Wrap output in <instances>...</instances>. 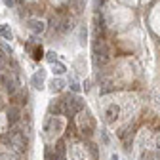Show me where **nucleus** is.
Masks as SVG:
<instances>
[{
    "label": "nucleus",
    "mask_w": 160,
    "mask_h": 160,
    "mask_svg": "<svg viewBox=\"0 0 160 160\" xmlns=\"http://www.w3.org/2000/svg\"><path fill=\"white\" fill-rule=\"evenodd\" d=\"M61 107H63V112L67 114V116H74L76 112H80L84 109V103L80 101V97H76V95H65L63 99H61Z\"/></svg>",
    "instance_id": "nucleus-1"
},
{
    "label": "nucleus",
    "mask_w": 160,
    "mask_h": 160,
    "mask_svg": "<svg viewBox=\"0 0 160 160\" xmlns=\"http://www.w3.org/2000/svg\"><path fill=\"white\" fill-rule=\"evenodd\" d=\"M93 61H95V65L97 67H105L107 63H109V50H107V46L101 42H95V48H93Z\"/></svg>",
    "instance_id": "nucleus-2"
},
{
    "label": "nucleus",
    "mask_w": 160,
    "mask_h": 160,
    "mask_svg": "<svg viewBox=\"0 0 160 160\" xmlns=\"http://www.w3.org/2000/svg\"><path fill=\"white\" fill-rule=\"evenodd\" d=\"M8 141H10V145L17 151V152H25V145H27V141H25V135L19 132L17 128H13L12 132H10V137H8Z\"/></svg>",
    "instance_id": "nucleus-3"
},
{
    "label": "nucleus",
    "mask_w": 160,
    "mask_h": 160,
    "mask_svg": "<svg viewBox=\"0 0 160 160\" xmlns=\"http://www.w3.org/2000/svg\"><path fill=\"white\" fill-rule=\"evenodd\" d=\"M2 86H4V90H6L10 95H13V93L19 90V78L15 76V72H10V74H8V78L2 82Z\"/></svg>",
    "instance_id": "nucleus-4"
},
{
    "label": "nucleus",
    "mask_w": 160,
    "mask_h": 160,
    "mask_svg": "<svg viewBox=\"0 0 160 160\" xmlns=\"http://www.w3.org/2000/svg\"><path fill=\"white\" fill-rule=\"evenodd\" d=\"M27 27L32 34H42L46 31V23L42 21V19H29L27 21Z\"/></svg>",
    "instance_id": "nucleus-5"
},
{
    "label": "nucleus",
    "mask_w": 160,
    "mask_h": 160,
    "mask_svg": "<svg viewBox=\"0 0 160 160\" xmlns=\"http://www.w3.org/2000/svg\"><path fill=\"white\" fill-rule=\"evenodd\" d=\"M6 118H8L10 126L17 124V122H19V118H21V109H19L17 105H12V107H8V111H6Z\"/></svg>",
    "instance_id": "nucleus-6"
},
{
    "label": "nucleus",
    "mask_w": 160,
    "mask_h": 160,
    "mask_svg": "<svg viewBox=\"0 0 160 160\" xmlns=\"http://www.w3.org/2000/svg\"><path fill=\"white\" fill-rule=\"evenodd\" d=\"M44 78H46V71H44V69H40V71H36V72L32 74V78H31V84H32L36 90H42Z\"/></svg>",
    "instance_id": "nucleus-7"
},
{
    "label": "nucleus",
    "mask_w": 160,
    "mask_h": 160,
    "mask_svg": "<svg viewBox=\"0 0 160 160\" xmlns=\"http://www.w3.org/2000/svg\"><path fill=\"white\" fill-rule=\"evenodd\" d=\"M116 118H118V107H116V103H112L105 109V122L112 124V122H116Z\"/></svg>",
    "instance_id": "nucleus-8"
},
{
    "label": "nucleus",
    "mask_w": 160,
    "mask_h": 160,
    "mask_svg": "<svg viewBox=\"0 0 160 160\" xmlns=\"http://www.w3.org/2000/svg\"><path fill=\"white\" fill-rule=\"evenodd\" d=\"M63 88H65V82H63L61 78H53V80H52V84H50V90H52L53 93H59V92H61Z\"/></svg>",
    "instance_id": "nucleus-9"
},
{
    "label": "nucleus",
    "mask_w": 160,
    "mask_h": 160,
    "mask_svg": "<svg viewBox=\"0 0 160 160\" xmlns=\"http://www.w3.org/2000/svg\"><path fill=\"white\" fill-rule=\"evenodd\" d=\"M84 6H86L84 0H71V8H72L76 13H82V12H84Z\"/></svg>",
    "instance_id": "nucleus-10"
},
{
    "label": "nucleus",
    "mask_w": 160,
    "mask_h": 160,
    "mask_svg": "<svg viewBox=\"0 0 160 160\" xmlns=\"http://www.w3.org/2000/svg\"><path fill=\"white\" fill-rule=\"evenodd\" d=\"M71 27H72V21H71L69 17H65V19H63V21H61V25H55V29H57L59 32H65V31H69Z\"/></svg>",
    "instance_id": "nucleus-11"
},
{
    "label": "nucleus",
    "mask_w": 160,
    "mask_h": 160,
    "mask_svg": "<svg viewBox=\"0 0 160 160\" xmlns=\"http://www.w3.org/2000/svg\"><path fill=\"white\" fill-rule=\"evenodd\" d=\"M63 111V107H61V101H57V99H53V101L50 103V114H59Z\"/></svg>",
    "instance_id": "nucleus-12"
},
{
    "label": "nucleus",
    "mask_w": 160,
    "mask_h": 160,
    "mask_svg": "<svg viewBox=\"0 0 160 160\" xmlns=\"http://www.w3.org/2000/svg\"><path fill=\"white\" fill-rule=\"evenodd\" d=\"M52 71H53V74H63V72L67 71V67H65L63 63H59V61H57V63L53 61V63H52Z\"/></svg>",
    "instance_id": "nucleus-13"
},
{
    "label": "nucleus",
    "mask_w": 160,
    "mask_h": 160,
    "mask_svg": "<svg viewBox=\"0 0 160 160\" xmlns=\"http://www.w3.org/2000/svg\"><path fill=\"white\" fill-rule=\"evenodd\" d=\"M0 36H4L6 40H12L13 34H12V29L8 25H0Z\"/></svg>",
    "instance_id": "nucleus-14"
},
{
    "label": "nucleus",
    "mask_w": 160,
    "mask_h": 160,
    "mask_svg": "<svg viewBox=\"0 0 160 160\" xmlns=\"http://www.w3.org/2000/svg\"><path fill=\"white\" fill-rule=\"evenodd\" d=\"M69 86H71V90H72L74 93H76V92H80V86H78V82H76L74 78H71V80H69Z\"/></svg>",
    "instance_id": "nucleus-15"
},
{
    "label": "nucleus",
    "mask_w": 160,
    "mask_h": 160,
    "mask_svg": "<svg viewBox=\"0 0 160 160\" xmlns=\"http://www.w3.org/2000/svg\"><path fill=\"white\" fill-rule=\"evenodd\" d=\"M55 156H65V145H63L61 141L57 143V154H55Z\"/></svg>",
    "instance_id": "nucleus-16"
},
{
    "label": "nucleus",
    "mask_w": 160,
    "mask_h": 160,
    "mask_svg": "<svg viewBox=\"0 0 160 160\" xmlns=\"http://www.w3.org/2000/svg\"><path fill=\"white\" fill-rule=\"evenodd\" d=\"M0 160H17V158L10 152H0Z\"/></svg>",
    "instance_id": "nucleus-17"
},
{
    "label": "nucleus",
    "mask_w": 160,
    "mask_h": 160,
    "mask_svg": "<svg viewBox=\"0 0 160 160\" xmlns=\"http://www.w3.org/2000/svg\"><path fill=\"white\" fill-rule=\"evenodd\" d=\"M34 59H36V61H38V59H42L44 57V52H42V48H36L34 50V55H32Z\"/></svg>",
    "instance_id": "nucleus-18"
},
{
    "label": "nucleus",
    "mask_w": 160,
    "mask_h": 160,
    "mask_svg": "<svg viewBox=\"0 0 160 160\" xmlns=\"http://www.w3.org/2000/svg\"><path fill=\"white\" fill-rule=\"evenodd\" d=\"M46 59H48L50 63H53V61H55V52H48V53H46Z\"/></svg>",
    "instance_id": "nucleus-19"
},
{
    "label": "nucleus",
    "mask_w": 160,
    "mask_h": 160,
    "mask_svg": "<svg viewBox=\"0 0 160 160\" xmlns=\"http://www.w3.org/2000/svg\"><path fill=\"white\" fill-rule=\"evenodd\" d=\"M4 61H6V55H4V50L0 48V67L4 65Z\"/></svg>",
    "instance_id": "nucleus-20"
},
{
    "label": "nucleus",
    "mask_w": 160,
    "mask_h": 160,
    "mask_svg": "<svg viewBox=\"0 0 160 160\" xmlns=\"http://www.w3.org/2000/svg\"><path fill=\"white\" fill-rule=\"evenodd\" d=\"M84 38H86V29H82V31H80V44H84V42H86Z\"/></svg>",
    "instance_id": "nucleus-21"
},
{
    "label": "nucleus",
    "mask_w": 160,
    "mask_h": 160,
    "mask_svg": "<svg viewBox=\"0 0 160 160\" xmlns=\"http://www.w3.org/2000/svg\"><path fill=\"white\" fill-rule=\"evenodd\" d=\"M2 50H4V53H10V55H12V48H10L8 44H2Z\"/></svg>",
    "instance_id": "nucleus-22"
},
{
    "label": "nucleus",
    "mask_w": 160,
    "mask_h": 160,
    "mask_svg": "<svg viewBox=\"0 0 160 160\" xmlns=\"http://www.w3.org/2000/svg\"><path fill=\"white\" fill-rule=\"evenodd\" d=\"M6 2V6H13V0H4Z\"/></svg>",
    "instance_id": "nucleus-23"
},
{
    "label": "nucleus",
    "mask_w": 160,
    "mask_h": 160,
    "mask_svg": "<svg viewBox=\"0 0 160 160\" xmlns=\"http://www.w3.org/2000/svg\"><path fill=\"white\" fill-rule=\"evenodd\" d=\"M53 160H65V156H53Z\"/></svg>",
    "instance_id": "nucleus-24"
}]
</instances>
